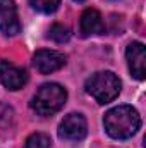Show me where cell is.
Returning a JSON list of instances; mask_svg holds the SVG:
<instances>
[{
  "label": "cell",
  "mask_w": 146,
  "mask_h": 148,
  "mask_svg": "<svg viewBox=\"0 0 146 148\" xmlns=\"http://www.w3.org/2000/svg\"><path fill=\"white\" fill-rule=\"evenodd\" d=\"M103 126L110 138L129 140L138 133L141 126V117L132 105H119L105 114Z\"/></svg>",
  "instance_id": "6da1fadb"
},
{
  "label": "cell",
  "mask_w": 146,
  "mask_h": 148,
  "mask_svg": "<svg viewBox=\"0 0 146 148\" xmlns=\"http://www.w3.org/2000/svg\"><path fill=\"white\" fill-rule=\"evenodd\" d=\"M67 102V90L59 83H45L31 100V109L38 115L48 117L60 110Z\"/></svg>",
  "instance_id": "7a4b0ae2"
},
{
  "label": "cell",
  "mask_w": 146,
  "mask_h": 148,
  "mask_svg": "<svg viewBox=\"0 0 146 148\" xmlns=\"http://www.w3.org/2000/svg\"><path fill=\"white\" fill-rule=\"evenodd\" d=\"M86 91L98 102V103H110L120 93V79L112 71H100L91 74L86 81Z\"/></svg>",
  "instance_id": "3957f363"
},
{
  "label": "cell",
  "mask_w": 146,
  "mask_h": 148,
  "mask_svg": "<svg viewBox=\"0 0 146 148\" xmlns=\"http://www.w3.org/2000/svg\"><path fill=\"white\" fill-rule=\"evenodd\" d=\"M88 134V122L86 117L79 112L67 114L62 122L59 124V136L65 141H81Z\"/></svg>",
  "instance_id": "277c9868"
},
{
  "label": "cell",
  "mask_w": 146,
  "mask_h": 148,
  "mask_svg": "<svg viewBox=\"0 0 146 148\" xmlns=\"http://www.w3.org/2000/svg\"><path fill=\"white\" fill-rule=\"evenodd\" d=\"M0 81L7 90L16 91V90H21L23 86H26V83L29 81V76L23 67H19L9 60H0Z\"/></svg>",
  "instance_id": "5b68a950"
},
{
  "label": "cell",
  "mask_w": 146,
  "mask_h": 148,
  "mask_svg": "<svg viewBox=\"0 0 146 148\" xmlns=\"http://www.w3.org/2000/svg\"><path fill=\"white\" fill-rule=\"evenodd\" d=\"M126 59L131 76L138 81H143L146 76V50L141 41H132L126 48Z\"/></svg>",
  "instance_id": "8992f818"
},
{
  "label": "cell",
  "mask_w": 146,
  "mask_h": 148,
  "mask_svg": "<svg viewBox=\"0 0 146 148\" xmlns=\"http://www.w3.org/2000/svg\"><path fill=\"white\" fill-rule=\"evenodd\" d=\"M33 66L40 74H52L65 66V55L57 50H38L33 57Z\"/></svg>",
  "instance_id": "52a82bcc"
},
{
  "label": "cell",
  "mask_w": 146,
  "mask_h": 148,
  "mask_svg": "<svg viewBox=\"0 0 146 148\" xmlns=\"http://www.w3.org/2000/svg\"><path fill=\"white\" fill-rule=\"evenodd\" d=\"M0 31L7 36H16L21 31V21L14 0H0Z\"/></svg>",
  "instance_id": "ba28073f"
},
{
  "label": "cell",
  "mask_w": 146,
  "mask_h": 148,
  "mask_svg": "<svg viewBox=\"0 0 146 148\" xmlns=\"http://www.w3.org/2000/svg\"><path fill=\"white\" fill-rule=\"evenodd\" d=\"M81 33L83 36H91V35H103L107 31L103 17L100 14V10L96 9H86L81 16V23H79Z\"/></svg>",
  "instance_id": "9c48e42d"
},
{
  "label": "cell",
  "mask_w": 146,
  "mask_h": 148,
  "mask_svg": "<svg viewBox=\"0 0 146 148\" xmlns=\"http://www.w3.org/2000/svg\"><path fill=\"white\" fill-rule=\"evenodd\" d=\"M48 38L55 43H65V41L71 40V29L67 26L60 24V23H55L48 29Z\"/></svg>",
  "instance_id": "30bf717a"
},
{
  "label": "cell",
  "mask_w": 146,
  "mask_h": 148,
  "mask_svg": "<svg viewBox=\"0 0 146 148\" xmlns=\"http://www.w3.org/2000/svg\"><path fill=\"white\" fill-rule=\"evenodd\" d=\"M24 148H52V140L45 133H33L26 140Z\"/></svg>",
  "instance_id": "8fae6325"
},
{
  "label": "cell",
  "mask_w": 146,
  "mask_h": 148,
  "mask_svg": "<svg viewBox=\"0 0 146 148\" xmlns=\"http://www.w3.org/2000/svg\"><path fill=\"white\" fill-rule=\"evenodd\" d=\"M31 7L41 14H52L59 9L60 0H29Z\"/></svg>",
  "instance_id": "7c38bea8"
},
{
  "label": "cell",
  "mask_w": 146,
  "mask_h": 148,
  "mask_svg": "<svg viewBox=\"0 0 146 148\" xmlns=\"http://www.w3.org/2000/svg\"><path fill=\"white\" fill-rule=\"evenodd\" d=\"M12 119H14V110H12V107H9L7 103L0 102V129L10 126Z\"/></svg>",
  "instance_id": "4fadbf2b"
},
{
  "label": "cell",
  "mask_w": 146,
  "mask_h": 148,
  "mask_svg": "<svg viewBox=\"0 0 146 148\" xmlns=\"http://www.w3.org/2000/svg\"><path fill=\"white\" fill-rule=\"evenodd\" d=\"M74 2H84V0H74Z\"/></svg>",
  "instance_id": "5bb4252c"
}]
</instances>
